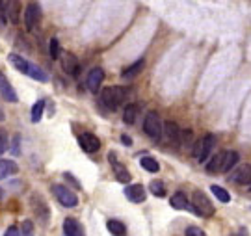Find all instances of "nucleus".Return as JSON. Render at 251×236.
Segmentation results:
<instances>
[{"mask_svg":"<svg viewBox=\"0 0 251 236\" xmlns=\"http://www.w3.org/2000/svg\"><path fill=\"white\" fill-rule=\"evenodd\" d=\"M126 91L121 88V86H112V88H104L102 93H100V99H102V104L106 106L108 110H117L123 100H125Z\"/></svg>","mask_w":251,"mask_h":236,"instance_id":"obj_1","label":"nucleus"},{"mask_svg":"<svg viewBox=\"0 0 251 236\" xmlns=\"http://www.w3.org/2000/svg\"><path fill=\"white\" fill-rule=\"evenodd\" d=\"M190 207L196 210V214H199V216H205V218L214 216V205H212V201L208 199L203 191H194Z\"/></svg>","mask_w":251,"mask_h":236,"instance_id":"obj_2","label":"nucleus"},{"mask_svg":"<svg viewBox=\"0 0 251 236\" xmlns=\"http://www.w3.org/2000/svg\"><path fill=\"white\" fill-rule=\"evenodd\" d=\"M214 145H216V136L214 134H206L205 138H201V140L196 142V145L192 149V155L196 156L199 162H206V158L212 153Z\"/></svg>","mask_w":251,"mask_h":236,"instance_id":"obj_3","label":"nucleus"},{"mask_svg":"<svg viewBox=\"0 0 251 236\" xmlns=\"http://www.w3.org/2000/svg\"><path fill=\"white\" fill-rule=\"evenodd\" d=\"M52 193L56 195V199L60 201V205H63L65 209H75L78 205V197L76 193L71 191L67 186H62V184H54L52 186Z\"/></svg>","mask_w":251,"mask_h":236,"instance_id":"obj_4","label":"nucleus"},{"mask_svg":"<svg viewBox=\"0 0 251 236\" xmlns=\"http://www.w3.org/2000/svg\"><path fill=\"white\" fill-rule=\"evenodd\" d=\"M144 130H145V134H147L149 138H152V140H160L162 121H160V116H158L156 112H149V114L145 116Z\"/></svg>","mask_w":251,"mask_h":236,"instance_id":"obj_5","label":"nucleus"},{"mask_svg":"<svg viewBox=\"0 0 251 236\" xmlns=\"http://www.w3.org/2000/svg\"><path fill=\"white\" fill-rule=\"evenodd\" d=\"M39 21H41V8H39L37 2H30L25 9V26H26V30H34Z\"/></svg>","mask_w":251,"mask_h":236,"instance_id":"obj_6","label":"nucleus"},{"mask_svg":"<svg viewBox=\"0 0 251 236\" xmlns=\"http://www.w3.org/2000/svg\"><path fill=\"white\" fill-rule=\"evenodd\" d=\"M78 145H80V149L84 151V153L93 155V153H97V151L100 149V140L95 136V134L84 132V134L78 136Z\"/></svg>","mask_w":251,"mask_h":236,"instance_id":"obj_7","label":"nucleus"},{"mask_svg":"<svg viewBox=\"0 0 251 236\" xmlns=\"http://www.w3.org/2000/svg\"><path fill=\"white\" fill-rule=\"evenodd\" d=\"M162 134L166 136V140H168L173 147L180 145V128L175 121H166V123L162 125Z\"/></svg>","mask_w":251,"mask_h":236,"instance_id":"obj_8","label":"nucleus"},{"mask_svg":"<svg viewBox=\"0 0 251 236\" xmlns=\"http://www.w3.org/2000/svg\"><path fill=\"white\" fill-rule=\"evenodd\" d=\"M108 160H110V164H112V169H114V173H116V179L119 182H123V184H126V182H130V173H128V169H126L125 165L121 162H117L116 158V153H108Z\"/></svg>","mask_w":251,"mask_h":236,"instance_id":"obj_9","label":"nucleus"},{"mask_svg":"<svg viewBox=\"0 0 251 236\" xmlns=\"http://www.w3.org/2000/svg\"><path fill=\"white\" fill-rule=\"evenodd\" d=\"M0 95H2V99L8 100V102H19V95L17 91L13 90V86L9 84V80L6 78V74L0 71Z\"/></svg>","mask_w":251,"mask_h":236,"instance_id":"obj_10","label":"nucleus"},{"mask_svg":"<svg viewBox=\"0 0 251 236\" xmlns=\"http://www.w3.org/2000/svg\"><path fill=\"white\" fill-rule=\"evenodd\" d=\"M32 210H34V214H36L37 219H41L43 223H49V218H50V212H49V207H47V203L39 195H34L32 199Z\"/></svg>","mask_w":251,"mask_h":236,"instance_id":"obj_11","label":"nucleus"},{"mask_svg":"<svg viewBox=\"0 0 251 236\" xmlns=\"http://www.w3.org/2000/svg\"><path fill=\"white\" fill-rule=\"evenodd\" d=\"M62 58V67L63 71L67 74H71V76H78L80 74V64H78V60H76V56L71 54V52H65Z\"/></svg>","mask_w":251,"mask_h":236,"instance_id":"obj_12","label":"nucleus"},{"mask_svg":"<svg viewBox=\"0 0 251 236\" xmlns=\"http://www.w3.org/2000/svg\"><path fill=\"white\" fill-rule=\"evenodd\" d=\"M231 181L240 184V186H250L251 184V164L240 165L236 171L231 175Z\"/></svg>","mask_w":251,"mask_h":236,"instance_id":"obj_13","label":"nucleus"},{"mask_svg":"<svg viewBox=\"0 0 251 236\" xmlns=\"http://www.w3.org/2000/svg\"><path fill=\"white\" fill-rule=\"evenodd\" d=\"M104 80V71L100 69V67H93L88 74V90L91 93H97L100 90V84Z\"/></svg>","mask_w":251,"mask_h":236,"instance_id":"obj_14","label":"nucleus"},{"mask_svg":"<svg viewBox=\"0 0 251 236\" xmlns=\"http://www.w3.org/2000/svg\"><path fill=\"white\" fill-rule=\"evenodd\" d=\"M125 197L132 203H144L145 201V188L142 184H130L125 188Z\"/></svg>","mask_w":251,"mask_h":236,"instance_id":"obj_15","label":"nucleus"},{"mask_svg":"<svg viewBox=\"0 0 251 236\" xmlns=\"http://www.w3.org/2000/svg\"><path fill=\"white\" fill-rule=\"evenodd\" d=\"M63 233H65V236H86L82 223L75 218H67L63 221Z\"/></svg>","mask_w":251,"mask_h":236,"instance_id":"obj_16","label":"nucleus"},{"mask_svg":"<svg viewBox=\"0 0 251 236\" xmlns=\"http://www.w3.org/2000/svg\"><path fill=\"white\" fill-rule=\"evenodd\" d=\"M240 160V155L236 151H224V164H222V173H229Z\"/></svg>","mask_w":251,"mask_h":236,"instance_id":"obj_17","label":"nucleus"},{"mask_svg":"<svg viewBox=\"0 0 251 236\" xmlns=\"http://www.w3.org/2000/svg\"><path fill=\"white\" fill-rule=\"evenodd\" d=\"M144 67H145V60H138V62H134L132 65L125 67L123 73H121V76H123L125 80H130V78H134V76H138V74L142 73Z\"/></svg>","mask_w":251,"mask_h":236,"instance_id":"obj_18","label":"nucleus"},{"mask_svg":"<svg viewBox=\"0 0 251 236\" xmlns=\"http://www.w3.org/2000/svg\"><path fill=\"white\" fill-rule=\"evenodd\" d=\"M8 62L15 69H17L19 73H25V74H28V67H30V62H26L23 56H19V54H15V52H11V54H8Z\"/></svg>","mask_w":251,"mask_h":236,"instance_id":"obj_19","label":"nucleus"},{"mask_svg":"<svg viewBox=\"0 0 251 236\" xmlns=\"http://www.w3.org/2000/svg\"><path fill=\"white\" fill-rule=\"evenodd\" d=\"M171 207L175 210H188V209H192L190 207V203H188V197H186V193L184 191H177L173 197H171Z\"/></svg>","mask_w":251,"mask_h":236,"instance_id":"obj_20","label":"nucleus"},{"mask_svg":"<svg viewBox=\"0 0 251 236\" xmlns=\"http://www.w3.org/2000/svg\"><path fill=\"white\" fill-rule=\"evenodd\" d=\"M19 165L13 160H0V181H4L11 173H17Z\"/></svg>","mask_w":251,"mask_h":236,"instance_id":"obj_21","label":"nucleus"},{"mask_svg":"<svg viewBox=\"0 0 251 236\" xmlns=\"http://www.w3.org/2000/svg\"><path fill=\"white\" fill-rule=\"evenodd\" d=\"M106 229L114 236H125L126 235L125 223H121V221H117V219H108V221H106Z\"/></svg>","mask_w":251,"mask_h":236,"instance_id":"obj_22","label":"nucleus"},{"mask_svg":"<svg viewBox=\"0 0 251 236\" xmlns=\"http://www.w3.org/2000/svg\"><path fill=\"white\" fill-rule=\"evenodd\" d=\"M222 164H224V151L210 158V162L206 164V171L208 173H222Z\"/></svg>","mask_w":251,"mask_h":236,"instance_id":"obj_23","label":"nucleus"},{"mask_svg":"<svg viewBox=\"0 0 251 236\" xmlns=\"http://www.w3.org/2000/svg\"><path fill=\"white\" fill-rule=\"evenodd\" d=\"M28 76H32L34 80H37V82H47L49 80V74L43 71V69H39L37 65H34V64H30V67H28Z\"/></svg>","mask_w":251,"mask_h":236,"instance_id":"obj_24","label":"nucleus"},{"mask_svg":"<svg viewBox=\"0 0 251 236\" xmlns=\"http://www.w3.org/2000/svg\"><path fill=\"white\" fill-rule=\"evenodd\" d=\"M140 165L144 167L145 171H149V173H156L158 169H160V164L156 162L152 156H144V158L140 160Z\"/></svg>","mask_w":251,"mask_h":236,"instance_id":"obj_25","label":"nucleus"},{"mask_svg":"<svg viewBox=\"0 0 251 236\" xmlns=\"http://www.w3.org/2000/svg\"><path fill=\"white\" fill-rule=\"evenodd\" d=\"M138 112H140V108L136 104H128L125 108V112H123V121H125L126 125H132L136 121V118H138Z\"/></svg>","mask_w":251,"mask_h":236,"instance_id":"obj_26","label":"nucleus"},{"mask_svg":"<svg viewBox=\"0 0 251 236\" xmlns=\"http://www.w3.org/2000/svg\"><path fill=\"white\" fill-rule=\"evenodd\" d=\"M43 112H45V100H37L32 108V123H39L41 118H43Z\"/></svg>","mask_w":251,"mask_h":236,"instance_id":"obj_27","label":"nucleus"},{"mask_svg":"<svg viewBox=\"0 0 251 236\" xmlns=\"http://www.w3.org/2000/svg\"><path fill=\"white\" fill-rule=\"evenodd\" d=\"M210 190H212V193L216 195V199H218V201H222V203H229V201H231L229 191L225 190V188H222V186L214 184V186H210Z\"/></svg>","mask_w":251,"mask_h":236,"instance_id":"obj_28","label":"nucleus"},{"mask_svg":"<svg viewBox=\"0 0 251 236\" xmlns=\"http://www.w3.org/2000/svg\"><path fill=\"white\" fill-rule=\"evenodd\" d=\"M149 190H151V193L154 197H164V195H166V186H164L162 181H151Z\"/></svg>","mask_w":251,"mask_h":236,"instance_id":"obj_29","label":"nucleus"},{"mask_svg":"<svg viewBox=\"0 0 251 236\" xmlns=\"http://www.w3.org/2000/svg\"><path fill=\"white\" fill-rule=\"evenodd\" d=\"M49 52H50V58H52V60H58L60 54H62V50H60V41H58L56 37H52L50 43H49Z\"/></svg>","mask_w":251,"mask_h":236,"instance_id":"obj_30","label":"nucleus"},{"mask_svg":"<svg viewBox=\"0 0 251 236\" xmlns=\"http://www.w3.org/2000/svg\"><path fill=\"white\" fill-rule=\"evenodd\" d=\"M192 130L186 128V130H180V145H190V142H192Z\"/></svg>","mask_w":251,"mask_h":236,"instance_id":"obj_31","label":"nucleus"},{"mask_svg":"<svg viewBox=\"0 0 251 236\" xmlns=\"http://www.w3.org/2000/svg\"><path fill=\"white\" fill-rule=\"evenodd\" d=\"M184 236H206L205 235V231L203 229H199V227H188L186 231H184Z\"/></svg>","mask_w":251,"mask_h":236,"instance_id":"obj_32","label":"nucleus"},{"mask_svg":"<svg viewBox=\"0 0 251 236\" xmlns=\"http://www.w3.org/2000/svg\"><path fill=\"white\" fill-rule=\"evenodd\" d=\"M6 149H8V134L4 130H0V156L4 155Z\"/></svg>","mask_w":251,"mask_h":236,"instance_id":"obj_33","label":"nucleus"},{"mask_svg":"<svg viewBox=\"0 0 251 236\" xmlns=\"http://www.w3.org/2000/svg\"><path fill=\"white\" fill-rule=\"evenodd\" d=\"M19 9V2H11V4H9V17H11V21H13V23H17V11Z\"/></svg>","mask_w":251,"mask_h":236,"instance_id":"obj_34","label":"nucleus"},{"mask_svg":"<svg viewBox=\"0 0 251 236\" xmlns=\"http://www.w3.org/2000/svg\"><path fill=\"white\" fill-rule=\"evenodd\" d=\"M4 236H21V231H19L17 227H8L6 233H4Z\"/></svg>","mask_w":251,"mask_h":236,"instance_id":"obj_35","label":"nucleus"},{"mask_svg":"<svg viewBox=\"0 0 251 236\" xmlns=\"http://www.w3.org/2000/svg\"><path fill=\"white\" fill-rule=\"evenodd\" d=\"M23 229H25V236H32V221H25Z\"/></svg>","mask_w":251,"mask_h":236,"instance_id":"obj_36","label":"nucleus"},{"mask_svg":"<svg viewBox=\"0 0 251 236\" xmlns=\"http://www.w3.org/2000/svg\"><path fill=\"white\" fill-rule=\"evenodd\" d=\"M19 142H21V138L19 136L13 138V155H19V153H21V149H19Z\"/></svg>","mask_w":251,"mask_h":236,"instance_id":"obj_37","label":"nucleus"},{"mask_svg":"<svg viewBox=\"0 0 251 236\" xmlns=\"http://www.w3.org/2000/svg\"><path fill=\"white\" fill-rule=\"evenodd\" d=\"M121 142H123L125 145H132V140L126 136V134H123V136H121Z\"/></svg>","mask_w":251,"mask_h":236,"instance_id":"obj_38","label":"nucleus"},{"mask_svg":"<svg viewBox=\"0 0 251 236\" xmlns=\"http://www.w3.org/2000/svg\"><path fill=\"white\" fill-rule=\"evenodd\" d=\"M236 236H248V233H246V231H244V229H242V231H240V233H238V235H236Z\"/></svg>","mask_w":251,"mask_h":236,"instance_id":"obj_39","label":"nucleus"},{"mask_svg":"<svg viewBox=\"0 0 251 236\" xmlns=\"http://www.w3.org/2000/svg\"><path fill=\"white\" fill-rule=\"evenodd\" d=\"M250 191H251V184H250Z\"/></svg>","mask_w":251,"mask_h":236,"instance_id":"obj_40","label":"nucleus"}]
</instances>
